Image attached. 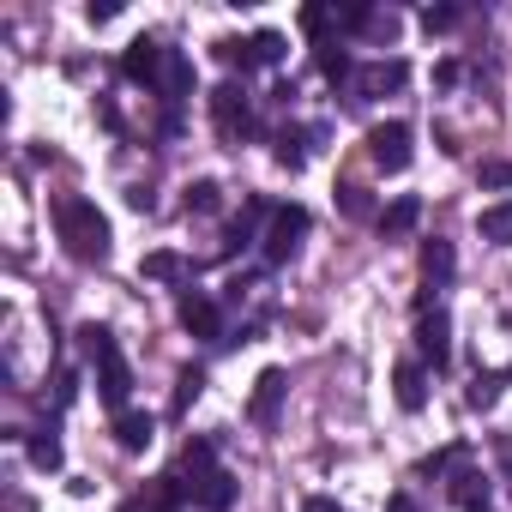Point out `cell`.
I'll return each mask as SVG.
<instances>
[{"label":"cell","instance_id":"obj_19","mask_svg":"<svg viewBox=\"0 0 512 512\" xmlns=\"http://www.w3.org/2000/svg\"><path fill=\"white\" fill-rule=\"evenodd\" d=\"M163 91H169V103H181V97L193 91V61H187L181 49H169V67H163Z\"/></svg>","mask_w":512,"mask_h":512},{"label":"cell","instance_id":"obj_22","mask_svg":"<svg viewBox=\"0 0 512 512\" xmlns=\"http://www.w3.org/2000/svg\"><path fill=\"white\" fill-rule=\"evenodd\" d=\"M506 380H512V368H506V374H476V380H470V392H464V404H470V410H488V404L500 398V386H506Z\"/></svg>","mask_w":512,"mask_h":512},{"label":"cell","instance_id":"obj_7","mask_svg":"<svg viewBox=\"0 0 512 512\" xmlns=\"http://www.w3.org/2000/svg\"><path fill=\"white\" fill-rule=\"evenodd\" d=\"M163 67H169V49L151 43V37L127 43V55H121V73H127L133 85H163Z\"/></svg>","mask_w":512,"mask_h":512},{"label":"cell","instance_id":"obj_5","mask_svg":"<svg viewBox=\"0 0 512 512\" xmlns=\"http://www.w3.org/2000/svg\"><path fill=\"white\" fill-rule=\"evenodd\" d=\"M452 266H458V260H452V241H440V235H434V241H422V296H416V302H422V314L434 308V290H446V284H452Z\"/></svg>","mask_w":512,"mask_h":512},{"label":"cell","instance_id":"obj_30","mask_svg":"<svg viewBox=\"0 0 512 512\" xmlns=\"http://www.w3.org/2000/svg\"><path fill=\"white\" fill-rule=\"evenodd\" d=\"M217 61H223V67H241V73H247V67H253V43H217Z\"/></svg>","mask_w":512,"mask_h":512},{"label":"cell","instance_id":"obj_10","mask_svg":"<svg viewBox=\"0 0 512 512\" xmlns=\"http://www.w3.org/2000/svg\"><path fill=\"white\" fill-rule=\"evenodd\" d=\"M127 392H133V374H127V356L115 350V356H103V362H97V398H103L109 410H121V404H127Z\"/></svg>","mask_w":512,"mask_h":512},{"label":"cell","instance_id":"obj_37","mask_svg":"<svg viewBox=\"0 0 512 512\" xmlns=\"http://www.w3.org/2000/svg\"><path fill=\"white\" fill-rule=\"evenodd\" d=\"M7 512H37V506H31L25 494H13V500H7Z\"/></svg>","mask_w":512,"mask_h":512},{"label":"cell","instance_id":"obj_11","mask_svg":"<svg viewBox=\"0 0 512 512\" xmlns=\"http://www.w3.org/2000/svg\"><path fill=\"white\" fill-rule=\"evenodd\" d=\"M181 326H187L193 338H217V332H223V314H217V302H211V296L187 290V296H181Z\"/></svg>","mask_w":512,"mask_h":512},{"label":"cell","instance_id":"obj_29","mask_svg":"<svg viewBox=\"0 0 512 512\" xmlns=\"http://www.w3.org/2000/svg\"><path fill=\"white\" fill-rule=\"evenodd\" d=\"M452 25H458V7H428V13H422V31H428V37L452 31Z\"/></svg>","mask_w":512,"mask_h":512},{"label":"cell","instance_id":"obj_28","mask_svg":"<svg viewBox=\"0 0 512 512\" xmlns=\"http://www.w3.org/2000/svg\"><path fill=\"white\" fill-rule=\"evenodd\" d=\"M199 392H205V374H199V368H187V374L175 380V410H187V404H193Z\"/></svg>","mask_w":512,"mask_h":512},{"label":"cell","instance_id":"obj_1","mask_svg":"<svg viewBox=\"0 0 512 512\" xmlns=\"http://www.w3.org/2000/svg\"><path fill=\"white\" fill-rule=\"evenodd\" d=\"M55 235L67 241V253H73V260H85V266H103L109 247H115L109 217L97 211V199H61L55 205Z\"/></svg>","mask_w":512,"mask_h":512},{"label":"cell","instance_id":"obj_15","mask_svg":"<svg viewBox=\"0 0 512 512\" xmlns=\"http://www.w3.org/2000/svg\"><path fill=\"white\" fill-rule=\"evenodd\" d=\"M151 284H187L193 278V260H181V253H169V247H157V253H145V266H139Z\"/></svg>","mask_w":512,"mask_h":512},{"label":"cell","instance_id":"obj_9","mask_svg":"<svg viewBox=\"0 0 512 512\" xmlns=\"http://www.w3.org/2000/svg\"><path fill=\"white\" fill-rule=\"evenodd\" d=\"M404 79H410V67H404V61H374V67H362V73H356V103L386 97V91H398Z\"/></svg>","mask_w":512,"mask_h":512},{"label":"cell","instance_id":"obj_13","mask_svg":"<svg viewBox=\"0 0 512 512\" xmlns=\"http://www.w3.org/2000/svg\"><path fill=\"white\" fill-rule=\"evenodd\" d=\"M151 440H157L151 410H121V416H115V446H121V452H145Z\"/></svg>","mask_w":512,"mask_h":512},{"label":"cell","instance_id":"obj_27","mask_svg":"<svg viewBox=\"0 0 512 512\" xmlns=\"http://www.w3.org/2000/svg\"><path fill=\"white\" fill-rule=\"evenodd\" d=\"M253 61L278 67V61H284V37H278V31H260V37H253Z\"/></svg>","mask_w":512,"mask_h":512},{"label":"cell","instance_id":"obj_35","mask_svg":"<svg viewBox=\"0 0 512 512\" xmlns=\"http://www.w3.org/2000/svg\"><path fill=\"white\" fill-rule=\"evenodd\" d=\"M434 85H458V61H440L434 67Z\"/></svg>","mask_w":512,"mask_h":512},{"label":"cell","instance_id":"obj_33","mask_svg":"<svg viewBox=\"0 0 512 512\" xmlns=\"http://www.w3.org/2000/svg\"><path fill=\"white\" fill-rule=\"evenodd\" d=\"M55 398H61V404H73V398H79V374H73V368L55 380Z\"/></svg>","mask_w":512,"mask_h":512},{"label":"cell","instance_id":"obj_6","mask_svg":"<svg viewBox=\"0 0 512 512\" xmlns=\"http://www.w3.org/2000/svg\"><path fill=\"white\" fill-rule=\"evenodd\" d=\"M284 392H290V374H284V368H266L260 380H253V398H247V422L272 428V422H278V404H284Z\"/></svg>","mask_w":512,"mask_h":512},{"label":"cell","instance_id":"obj_8","mask_svg":"<svg viewBox=\"0 0 512 512\" xmlns=\"http://www.w3.org/2000/svg\"><path fill=\"white\" fill-rule=\"evenodd\" d=\"M416 350H422L434 368L452 362V320H446V308H428V314L416 320Z\"/></svg>","mask_w":512,"mask_h":512},{"label":"cell","instance_id":"obj_3","mask_svg":"<svg viewBox=\"0 0 512 512\" xmlns=\"http://www.w3.org/2000/svg\"><path fill=\"white\" fill-rule=\"evenodd\" d=\"M410 121H380L374 133H368V157H374V169H386V175H398V169H410Z\"/></svg>","mask_w":512,"mask_h":512},{"label":"cell","instance_id":"obj_32","mask_svg":"<svg viewBox=\"0 0 512 512\" xmlns=\"http://www.w3.org/2000/svg\"><path fill=\"white\" fill-rule=\"evenodd\" d=\"M302 31H308V37H326V31H332V13H326V7H302Z\"/></svg>","mask_w":512,"mask_h":512},{"label":"cell","instance_id":"obj_26","mask_svg":"<svg viewBox=\"0 0 512 512\" xmlns=\"http://www.w3.org/2000/svg\"><path fill=\"white\" fill-rule=\"evenodd\" d=\"M187 211H193V217L217 211V181H193V187H187Z\"/></svg>","mask_w":512,"mask_h":512},{"label":"cell","instance_id":"obj_4","mask_svg":"<svg viewBox=\"0 0 512 512\" xmlns=\"http://www.w3.org/2000/svg\"><path fill=\"white\" fill-rule=\"evenodd\" d=\"M211 121H217V133H223V139H241V133L253 127V103H247V91H241L235 79L211 91Z\"/></svg>","mask_w":512,"mask_h":512},{"label":"cell","instance_id":"obj_16","mask_svg":"<svg viewBox=\"0 0 512 512\" xmlns=\"http://www.w3.org/2000/svg\"><path fill=\"white\" fill-rule=\"evenodd\" d=\"M476 235H482L488 247H512V199H494V205H482V217H476Z\"/></svg>","mask_w":512,"mask_h":512},{"label":"cell","instance_id":"obj_12","mask_svg":"<svg viewBox=\"0 0 512 512\" xmlns=\"http://www.w3.org/2000/svg\"><path fill=\"white\" fill-rule=\"evenodd\" d=\"M416 223H422V199H416V193H398V199L380 211V235H386V241H404Z\"/></svg>","mask_w":512,"mask_h":512},{"label":"cell","instance_id":"obj_21","mask_svg":"<svg viewBox=\"0 0 512 512\" xmlns=\"http://www.w3.org/2000/svg\"><path fill=\"white\" fill-rule=\"evenodd\" d=\"M25 452H31V464H37V470H61V458H67V452H61V440H55V428L31 434V446H25Z\"/></svg>","mask_w":512,"mask_h":512},{"label":"cell","instance_id":"obj_31","mask_svg":"<svg viewBox=\"0 0 512 512\" xmlns=\"http://www.w3.org/2000/svg\"><path fill=\"white\" fill-rule=\"evenodd\" d=\"M482 187H494V193L512 187V163H506V157H488V163H482Z\"/></svg>","mask_w":512,"mask_h":512},{"label":"cell","instance_id":"obj_36","mask_svg":"<svg viewBox=\"0 0 512 512\" xmlns=\"http://www.w3.org/2000/svg\"><path fill=\"white\" fill-rule=\"evenodd\" d=\"M386 512H422V506H416L410 494H392V500H386Z\"/></svg>","mask_w":512,"mask_h":512},{"label":"cell","instance_id":"obj_34","mask_svg":"<svg viewBox=\"0 0 512 512\" xmlns=\"http://www.w3.org/2000/svg\"><path fill=\"white\" fill-rule=\"evenodd\" d=\"M302 512H344V506H338L332 494H308V500H302Z\"/></svg>","mask_w":512,"mask_h":512},{"label":"cell","instance_id":"obj_17","mask_svg":"<svg viewBox=\"0 0 512 512\" xmlns=\"http://www.w3.org/2000/svg\"><path fill=\"white\" fill-rule=\"evenodd\" d=\"M452 500H458L464 512H488V476H482V470H458V476H452Z\"/></svg>","mask_w":512,"mask_h":512},{"label":"cell","instance_id":"obj_14","mask_svg":"<svg viewBox=\"0 0 512 512\" xmlns=\"http://www.w3.org/2000/svg\"><path fill=\"white\" fill-rule=\"evenodd\" d=\"M392 398H398V410H422L428 404V374L416 362H398L392 368Z\"/></svg>","mask_w":512,"mask_h":512},{"label":"cell","instance_id":"obj_38","mask_svg":"<svg viewBox=\"0 0 512 512\" xmlns=\"http://www.w3.org/2000/svg\"><path fill=\"white\" fill-rule=\"evenodd\" d=\"M121 512H151V506H145V500H127V506H121Z\"/></svg>","mask_w":512,"mask_h":512},{"label":"cell","instance_id":"obj_25","mask_svg":"<svg viewBox=\"0 0 512 512\" xmlns=\"http://www.w3.org/2000/svg\"><path fill=\"white\" fill-rule=\"evenodd\" d=\"M320 73H326L332 85H344V79H350V55H344L338 43H326V49H320Z\"/></svg>","mask_w":512,"mask_h":512},{"label":"cell","instance_id":"obj_18","mask_svg":"<svg viewBox=\"0 0 512 512\" xmlns=\"http://www.w3.org/2000/svg\"><path fill=\"white\" fill-rule=\"evenodd\" d=\"M193 500H199L205 512H229V506H235V476H229V470H217V476H205Z\"/></svg>","mask_w":512,"mask_h":512},{"label":"cell","instance_id":"obj_24","mask_svg":"<svg viewBox=\"0 0 512 512\" xmlns=\"http://www.w3.org/2000/svg\"><path fill=\"white\" fill-rule=\"evenodd\" d=\"M338 211H344V217H374V193L350 181V187H338Z\"/></svg>","mask_w":512,"mask_h":512},{"label":"cell","instance_id":"obj_20","mask_svg":"<svg viewBox=\"0 0 512 512\" xmlns=\"http://www.w3.org/2000/svg\"><path fill=\"white\" fill-rule=\"evenodd\" d=\"M308 139H320V127H314V133H290V127H284V133H278V163H284V169H302V163H308Z\"/></svg>","mask_w":512,"mask_h":512},{"label":"cell","instance_id":"obj_2","mask_svg":"<svg viewBox=\"0 0 512 512\" xmlns=\"http://www.w3.org/2000/svg\"><path fill=\"white\" fill-rule=\"evenodd\" d=\"M308 205H278L272 211V229H266V266H284L290 253L302 247V235H308Z\"/></svg>","mask_w":512,"mask_h":512},{"label":"cell","instance_id":"obj_23","mask_svg":"<svg viewBox=\"0 0 512 512\" xmlns=\"http://www.w3.org/2000/svg\"><path fill=\"white\" fill-rule=\"evenodd\" d=\"M79 350H85L91 362H103V356H115V332L91 320V326H79Z\"/></svg>","mask_w":512,"mask_h":512}]
</instances>
